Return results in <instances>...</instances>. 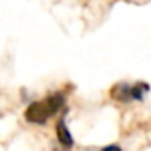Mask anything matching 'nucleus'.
<instances>
[{
  "label": "nucleus",
  "instance_id": "1",
  "mask_svg": "<svg viewBox=\"0 0 151 151\" xmlns=\"http://www.w3.org/2000/svg\"><path fill=\"white\" fill-rule=\"evenodd\" d=\"M65 106V98L60 93L50 94L44 101H36L28 106L24 112V119L31 124H46L52 115H55Z\"/></svg>",
  "mask_w": 151,
  "mask_h": 151
},
{
  "label": "nucleus",
  "instance_id": "4",
  "mask_svg": "<svg viewBox=\"0 0 151 151\" xmlns=\"http://www.w3.org/2000/svg\"><path fill=\"white\" fill-rule=\"evenodd\" d=\"M150 91V86L143 81H138L135 85L130 86V96H132V101H143L145 94Z\"/></svg>",
  "mask_w": 151,
  "mask_h": 151
},
{
  "label": "nucleus",
  "instance_id": "2",
  "mask_svg": "<svg viewBox=\"0 0 151 151\" xmlns=\"http://www.w3.org/2000/svg\"><path fill=\"white\" fill-rule=\"evenodd\" d=\"M55 133H57V140H59V143L62 145L63 148H67V150H70V148H73V138H72V133H70V130L67 128L65 125V119H59V122H57V127H55Z\"/></svg>",
  "mask_w": 151,
  "mask_h": 151
},
{
  "label": "nucleus",
  "instance_id": "6",
  "mask_svg": "<svg viewBox=\"0 0 151 151\" xmlns=\"http://www.w3.org/2000/svg\"><path fill=\"white\" fill-rule=\"evenodd\" d=\"M88 151H91V150H88Z\"/></svg>",
  "mask_w": 151,
  "mask_h": 151
},
{
  "label": "nucleus",
  "instance_id": "5",
  "mask_svg": "<svg viewBox=\"0 0 151 151\" xmlns=\"http://www.w3.org/2000/svg\"><path fill=\"white\" fill-rule=\"evenodd\" d=\"M102 151H122L120 146H117V145H109V146H106Z\"/></svg>",
  "mask_w": 151,
  "mask_h": 151
},
{
  "label": "nucleus",
  "instance_id": "3",
  "mask_svg": "<svg viewBox=\"0 0 151 151\" xmlns=\"http://www.w3.org/2000/svg\"><path fill=\"white\" fill-rule=\"evenodd\" d=\"M130 86L128 83H117V85L112 86L111 89V96L112 99L119 102H128L132 101V96H130Z\"/></svg>",
  "mask_w": 151,
  "mask_h": 151
}]
</instances>
